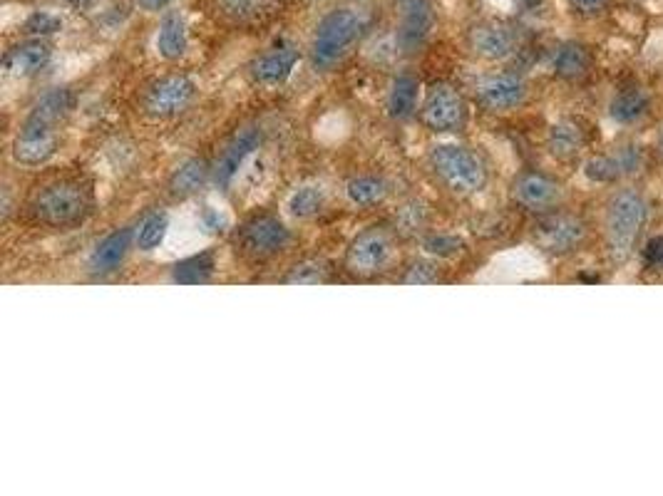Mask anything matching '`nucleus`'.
Wrapping results in <instances>:
<instances>
[{
	"label": "nucleus",
	"mask_w": 663,
	"mask_h": 496,
	"mask_svg": "<svg viewBox=\"0 0 663 496\" xmlns=\"http://www.w3.org/2000/svg\"><path fill=\"white\" fill-rule=\"evenodd\" d=\"M219 15L236 28H259L279 13L281 0H214Z\"/></svg>",
	"instance_id": "21"
},
{
	"label": "nucleus",
	"mask_w": 663,
	"mask_h": 496,
	"mask_svg": "<svg viewBox=\"0 0 663 496\" xmlns=\"http://www.w3.org/2000/svg\"><path fill=\"white\" fill-rule=\"evenodd\" d=\"M584 142H587L584 127L577 120H569V117L567 120H559L549 129L547 147L557 159H572L584 147Z\"/></svg>",
	"instance_id": "26"
},
{
	"label": "nucleus",
	"mask_w": 663,
	"mask_h": 496,
	"mask_svg": "<svg viewBox=\"0 0 663 496\" xmlns=\"http://www.w3.org/2000/svg\"><path fill=\"white\" fill-rule=\"evenodd\" d=\"M301 53L289 40H279L249 62V77L254 85L281 87L294 75Z\"/></svg>",
	"instance_id": "11"
},
{
	"label": "nucleus",
	"mask_w": 663,
	"mask_h": 496,
	"mask_svg": "<svg viewBox=\"0 0 663 496\" xmlns=\"http://www.w3.org/2000/svg\"><path fill=\"white\" fill-rule=\"evenodd\" d=\"M517 33L505 23H497V20H487V23L475 25V30L470 33V48L477 58L500 62L510 60L517 53Z\"/></svg>",
	"instance_id": "15"
},
{
	"label": "nucleus",
	"mask_w": 663,
	"mask_h": 496,
	"mask_svg": "<svg viewBox=\"0 0 663 496\" xmlns=\"http://www.w3.org/2000/svg\"><path fill=\"white\" fill-rule=\"evenodd\" d=\"M562 189L554 182L552 177L539 172H524L519 174L512 184V199L517 201L522 209L527 211H547L557 206Z\"/></svg>",
	"instance_id": "18"
},
{
	"label": "nucleus",
	"mask_w": 663,
	"mask_h": 496,
	"mask_svg": "<svg viewBox=\"0 0 663 496\" xmlns=\"http://www.w3.org/2000/svg\"><path fill=\"white\" fill-rule=\"evenodd\" d=\"M169 234L167 209H152L135 224V246L137 251L152 253L164 244Z\"/></svg>",
	"instance_id": "28"
},
{
	"label": "nucleus",
	"mask_w": 663,
	"mask_h": 496,
	"mask_svg": "<svg viewBox=\"0 0 663 496\" xmlns=\"http://www.w3.org/2000/svg\"><path fill=\"white\" fill-rule=\"evenodd\" d=\"M430 30H433V10L428 0H403V20L398 28V45L403 53L423 48Z\"/></svg>",
	"instance_id": "20"
},
{
	"label": "nucleus",
	"mask_w": 663,
	"mask_h": 496,
	"mask_svg": "<svg viewBox=\"0 0 663 496\" xmlns=\"http://www.w3.org/2000/svg\"><path fill=\"white\" fill-rule=\"evenodd\" d=\"M97 209V189L82 172H60L33 186L25 199V216L48 231L80 229Z\"/></svg>",
	"instance_id": "1"
},
{
	"label": "nucleus",
	"mask_w": 663,
	"mask_h": 496,
	"mask_svg": "<svg viewBox=\"0 0 663 496\" xmlns=\"http://www.w3.org/2000/svg\"><path fill=\"white\" fill-rule=\"evenodd\" d=\"M584 224L569 214L547 216L537 224L534 241L549 253H569L584 241Z\"/></svg>",
	"instance_id": "16"
},
{
	"label": "nucleus",
	"mask_w": 663,
	"mask_h": 496,
	"mask_svg": "<svg viewBox=\"0 0 663 496\" xmlns=\"http://www.w3.org/2000/svg\"><path fill=\"white\" fill-rule=\"evenodd\" d=\"M60 30H63V20H60V15L48 13V10H35L23 23L25 38H50Z\"/></svg>",
	"instance_id": "35"
},
{
	"label": "nucleus",
	"mask_w": 663,
	"mask_h": 496,
	"mask_svg": "<svg viewBox=\"0 0 663 496\" xmlns=\"http://www.w3.org/2000/svg\"><path fill=\"white\" fill-rule=\"evenodd\" d=\"M60 144H63L60 129L23 120L18 132H15L13 142H10V157H13V162L18 164V167L25 169L48 167V164L58 157Z\"/></svg>",
	"instance_id": "9"
},
{
	"label": "nucleus",
	"mask_w": 663,
	"mask_h": 496,
	"mask_svg": "<svg viewBox=\"0 0 663 496\" xmlns=\"http://www.w3.org/2000/svg\"><path fill=\"white\" fill-rule=\"evenodd\" d=\"M294 244V231L274 211H254L231 231V246L251 263H266L284 256Z\"/></svg>",
	"instance_id": "5"
},
{
	"label": "nucleus",
	"mask_w": 663,
	"mask_h": 496,
	"mask_svg": "<svg viewBox=\"0 0 663 496\" xmlns=\"http://www.w3.org/2000/svg\"><path fill=\"white\" fill-rule=\"evenodd\" d=\"M430 226V211L423 201L413 199L405 201L398 211H395L393 229L398 231V236H408V239H423L428 234Z\"/></svg>",
	"instance_id": "32"
},
{
	"label": "nucleus",
	"mask_w": 663,
	"mask_h": 496,
	"mask_svg": "<svg viewBox=\"0 0 663 496\" xmlns=\"http://www.w3.org/2000/svg\"><path fill=\"white\" fill-rule=\"evenodd\" d=\"M519 3H522L524 8H534V5H537L539 0H519Z\"/></svg>",
	"instance_id": "41"
},
{
	"label": "nucleus",
	"mask_w": 663,
	"mask_h": 496,
	"mask_svg": "<svg viewBox=\"0 0 663 496\" xmlns=\"http://www.w3.org/2000/svg\"><path fill=\"white\" fill-rule=\"evenodd\" d=\"M326 209V194H323L321 186H298L296 191H291V196L286 199V211H289L291 219L296 221H313L323 214Z\"/></svg>",
	"instance_id": "30"
},
{
	"label": "nucleus",
	"mask_w": 663,
	"mask_h": 496,
	"mask_svg": "<svg viewBox=\"0 0 663 496\" xmlns=\"http://www.w3.org/2000/svg\"><path fill=\"white\" fill-rule=\"evenodd\" d=\"M649 107H651L649 92L634 87V90L619 92V95L611 100L609 115L616 124H631V122H639L641 117L649 112Z\"/></svg>",
	"instance_id": "31"
},
{
	"label": "nucleus",
	"mask_w": 663,
	"mask_h": 496,
	"mask_svg": "<svg viewBox=\"0 0 663 496\" xmlns=\"http://www.w3.org/2000/svg\"><path fill=\"white\" fill-rule=\"evenodd\" d=\"M584 174H587V179H591L594 184H609V182H616V179L624 174V169H621L619 159L614 157H596V159H589L587 167H584Z\"/></svg>",
	"instance_id": "36"
},
{
	"label": "nucleus",
	"mask_w": 663,
	"mask_h": 496,
	"mask_svg": "<svg viewBox=\"0 0 663 496\" xmlns=\"http://www.w3.org/2000/svg\"><path fill=\"white\" fill-rule=\"evenodd\" d=\"M420 246H423L425 256H433L438 261H450L465 251V241L457 234H447V231H428L420 239Z\"/></svg>",
	"instance_id": "34"
},
{
	"label": "nucleus",
	"mask_w": 663,
	"mask_h": 496,
	"mask_svg": "<svg viewBox=\"0 0 663 496\" xmlns=\"http://www.w3.org/2000/svg\"><path fill=\"white\" fill-rule=\"evenodd\" d=\"M219 266V256L214 248H204V251L192 253V256L182 258L172 266L169 271V281L177 286H204L214 278Z\"/></svg>",
	"instance_id": "23"
},
{
	"label": "nucleus",
	"mask_w": 663,
	"mask_h": 496,
	"mask_svg": "<svg viewBox=\"0 0 663 496\" xmlns=\"http://www.w3.org/2000/svg\"><path fill=\"white\" fill-rule=\"evenodd\" d=\"M363 18L351 8H336L318 20L308 45L313 72H331L363 35Z\"/></svg>",
	"instance_id": "4"
},
{
	"label": "nucleus",
	"mask_w": 663,
	"mask_h": 496,
	"mask_svg": "<svg viewBox=\"0 0 663 496\" xmlns=\"http://www.w3.org/2000/svg\"><path fill=\"white\" fill-rule=\"evenodd\" d=\"M261 142H264V132L259 127H246L226 144L224 152L219 154L217 164H214V184L221 191L231 189V184L236 182L239 172L249 162L251 154L261 147Z\"/></svg>",
	"instance_id": "13"
},
{
	"label": "nucleus",
	"mask_w": 663,
	"mask_h": 496,
	"mask_svg": "<svg viewBox=\"0 0 663 496\" xmlns=\"http://www.w3.org/2000/svg\"><path fill=\"white\" fill-rule=\"evenodd\" d=\"M214 182V167L202 157H192L169 174L164 191L172 201H189Z\"/></svg>",
	"instance_id": "17"
},
{
	"label": "nucleus",
	"mask_w": 663,
	"mask_h": 496,
	"mask_svg": "<svg viewBox=\"0 0 663 496\" xmlns=\"http://www.w3.org/2000/svg\"><path fill=\"white\" fill-rule=\"evenodd\" d=\"M589 65V50L582 43H562L552 55V70L562 80H579L587 75Z\"/></svg>",
	"instance_id": "29"
},
{
	"label": "nucleus",
	"mask_w": 663,
	"mask_h": 496,
	"mask_svg": "<svg viewBox=\"0 0 663 496\" xmlns=\"http://www.w3.org/2000/svg\"><path fill=\"white\" fill-rule=\"evenodd\" d=\"M135 248V226L112 229L105 239H100V244L92 248L90 258H87V273L92 278L115 276L122 271Z\"/></svg>",
	"instance_id": "12"
},
{
	"label": "nucleus",
	"mask_w": 663,
	"mask_h": 496,
	"mask_svg": "<svg viewBox=\"0 0 663 496\" xmlns=\"http://www.w3.org/2000/svg\"><path fill=\"white\" fill-rule=\"evenodd\" d=\"M527 80L515 72H495V75L482 77L475 85V100L485 112H512L527 100Z\"/></svg>",
	"instance_id": "10"
},
{
	"label": "nucleus",
	"mask_w": 663,
	"mask_h": 496,
	"mask_svg": "<svg viewBox=\"0 0 663 496\" xmlns=\"http://www.w3.org/2000/svg\"><path fill=\"white\" fill-rule=\"evenodd\" d=\"M199 97V85L187 72H167L149 80L140 92L137 110L149 122H172L187 115Z\"/></svg>",
	"instance_id": "6"
},
{
	"label": "nucleus",
	"mask_w": 663,
	"mask_h": 496,
	"mask_svg": "<svg viewBox=\"0 0 663 496\" xmlns=\"http://www.w3.org/2000/svg\"><path fill=\"white\" fill-rule=\"evenodd\" d=\"M442 281V266L438 258L425 256L415 258V261L405 263L403 273L398 276V283L405 286H433V283Z\"/></svg>",
	"instance_id": "33"
},
{
	"label": "nucleus",
	"mask_w": 663,
	"mask_h": 496,
	"mask_svg": "<svg viewBox=\"0 0 663 496\" xmlns=\"http://www.w3.org/2000/svg\"><path fill=\"white\" fill-rule=\"evenodd\" d=\"M646 258H649V263H654V266L663 268V236H656V239H651L649 244H646Z\"/></svg>",
	"instance_id": "38"
},
{
	"label": "nucleus",
	"mask_w": 663,
	"mask_h": 496,
	"mask_svg": "<svg viewBox=\"0 0 663 496\" xmlns=\"http://www.w3.org/2000/svg\"><path fill=\"white\" fill-rule=\"evenodd\" d=\"M428 169L447 194L475 196L490 182V172L480 154L467 144L438 142L428 149Z\"/></svg>",
	"instance_id": "2"
},
{
	"label": "nucleus",
	"mask_w": 663,
	"mask_h": 496,
	"mask_svg": "<svg viewBox=\"0 0 663 496\" xmlns=\"http://www.w3.org/2000/svg\"><path fill=\"white\" fill-rule=\"evenodd\" d=\"M77 107V92L70 85H58L50 87L48 92L35 100V105L30 107V112L25 115V120L48 124V127L63 129L65 122L70 120V115Z\"/></svg>",
	"instance_id": "19"
},
{
	"label": "nucleus",
	"mask_w": 663,
	"mask_h": 496,
	"mask_svg": "<svg viewBox=\"0 0 663 496\" xmlns=\"http://www.w3.org/2000/svg\"><path fill=\"white\" fill-rule=\"evenodd\" d=\"M398 231L393 226L373 224L358 231L343 251L341 268L351 281H378L393 271L398 258Z\"/></svg>",
	"instance_id": "3"
},
{
	"label": "nucleus",
	"mask_w": 663,
	"mask_h": 496,
	"mask_svg": "<svg viewBox=\"0 0 663 496\" xmlns=\"http://www.w3.org/2000/svg\"><path fill=\"white\" fill-rule=\"evenodd\" d=\"M189 50V30L179 13H167L159 23L157 53L164 62H179Z\"/></svg>",
	"instance_id": "25"
},
{
	"label": "nucleus",
	"mask_w": 663,
	"mask_h": 496,
	"mask_svg": "<svg viewBox=\"0 0 663 496\" xmlns=\"http://www.w3.org/2000/svg\"><path fill=\"white\" fill-rule=\"evenodd\" d=\"M50 62H53V45L48 38H25L23 43L5 50L3 72L15 80H28L48 70Z\"/></svg>",
	"instance_id": "14"
},
{
	"label": "nucleus",
	"mask_w": 663,
	"mask_h": 496,
	"mask_svg": "<svg viewBox=\"0 0 663 496\" xmlns=\"http://www.w3.org/2000/svg\"><path fill=\"white\" fill-rule=\"evenodd\" d=\"M646 224V199L634 189L616 191L606 209V241L619 258H626Z\"/></svg>",
	"instance_id": "7"
},
{
	"label": "nucleus",
	"mask_w": 663,
	"mask_h": 496,
	"mask_svg": "<svg viewBox=\"0 0 663 496\" xmlns=\"http://www.w3.org/2000/svg\"><path fill=\"white\" fill-rule=\"evenodd\" d=\"M135 3H137V8L145 10V13H159V10L169 8L174 0H135Z\"/></svg>",
	"instance_id": "40"
},
{
	"label": "nucleus",
	"mask_w": 663,
	"mask_h": 496,
	"mask_svg": "<svg viewBox=\"0 0 663 496\" xmlns=\"http://www.w3.org/2000/svg\"><path fill=\"white\" fill-rule=\"evenodd\" d=\"M606 3H609V0H572L574 8H577L579 13H584V15L601 13V10L606 8Z\"/></svg>",
	"instance_id": "39"
},
{
	"label": "nucleus",
	"mask_w": 663,
	"mask_h": 496,
	"mask_svg": "<svg viewBox=\"0 0 663 496\" xmlns=\"http://www.w3.org/2000/svg\"><path fill=\"white\" fill-rule=\"evenodd\" d=\"M418 120L433 134H457L470 120V107L460 87L452 82H435L420 102Z\"/></svg>",
	"instance_id": "8"
},
{
	"label": "nucleus",
	"mask_w": 663,
	"mask_h": 496,
	"mask_svg": "<svg viewBox=\"0 0 663 496\" xmlns=\"http://www.w3.org/2000/svg\"><path fill=\"white\" fill-rule=\"evenodd\" d=\"M385 110L393 122H408L418 115L420 110V82L415 75H403L395 77L390 82L388 97H385Z\"/></svg>",
	"instance_id": "22"
},
{
	"label": "nucleus",
	"mask_w": 663,
	"mask_h": 496,
	"mask_svg": "<svg viewBox=\"0 0 663 496\" xmlns=\"http://www.w3.org/2000/svg\"><path fill=\"white\" fill-rule=\"evenodd\" d=\"M279 281L286 283V286H318V283H331L333 266L326 258L308 256L296 261L291 268H286V273Z\"/></svg>",
	"instance_id": "27"
},
{
	"label": "nucleus",
	"mask_w": 663,
	"mask_h": 496,
	"mask_svg": "<svg viewBox=\"0 0 663 496\" xmlns=\"http://www.w3.org/2000/svg\"><path fill=\"white\" fill-rule=\"evenodd\" d=\"M199 224H202V229L207 231V234H226V229H229V219H226L224 214L217 209V206H204L202 211H199Z\"/></svg>",
	"instance_id": "37"
},
{
	"label": "nucleus",
	"mask_w": 663,
	"mask_h": 496,
	"mask_svg": "<svg viewBox=\"0 0 663 496\" xmlns=\"http://www.w3.org/2000/svg\"><path fill=\"white\" fill-rule=\"evenodd\" d=\"M343 191H346L348 204L356 206V209H375V206H383L388 201L390 182L380 174H356L353 179H348Z\"/></svg>",
	"instance_id": "24"
}]
</instances>
